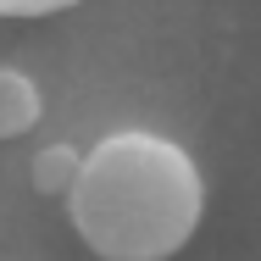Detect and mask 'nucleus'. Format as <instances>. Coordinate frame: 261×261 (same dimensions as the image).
I'll list each match as a JSON object with an SVG mask.
<instances>
[{
	"instance_id": "f257e3e1",
	"label": "nucleus",
	"mask_w": 261,
	"mask_h": 261,
	"mask_svg": "<svg viewBox=\"0 0 261 261\" xmlns=\"http://www.w3.org/2000/svg\"><path fill=\"white\" fill-rule=\"evenodd\" d=\"M67 217L100 261H167L200 233L206 178L178 139L122 128L84 150Z\"/></svg>"
},
{
	"instance_id": "f03ea898",
	"label": "nucleus",
	"mask_w": 261,
	"mask_h": 261,
	"mask_svg": "<svg viewBox=\"0 0 261 261\" xmlns=\"http://www.w3.org/2000/svg\"><path fill=\"white\" fill-rule=\"evenodd\" d=\"M39 84L22 72V67H0V139H22L34 122H39Z\"/></svg>"
},
{
	"instance_id": "7ed1b4c3",
	"label": "nucleus",
	"mask_w": 261,
	"mask_h": 261,
	"mask_svg": "<svg viewBox=\"0 0 261 261\" xmlns=\"http://www.w3.org/2000/svg\"><path fill=\"white\" fill-rule=\"evenodd\" d=\"M78 161H84V156H78L72 145H50V150H39V156H34V189L67 200V189H72V178H78Z\"/></svg>"
},
{
	"instance_id": "20e7f679",
	"label": "nucleus",
	"mask_w": 261,
	"mask_h": 261,
	"mask_svg": "<svg viewBox=\"0 0 261 261\" xmlns=\"http://www.w3.org/2000/svg\"><path fill=\"white\" fill-rule=\"evenodd\" d=\"M67 6H78V0H0V17H50Z\"/></svg>"
}]
</instances>
